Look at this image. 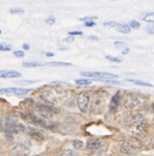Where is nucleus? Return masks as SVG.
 <instances>
[{
	"label": "nucleus",
	"instance_id": "nucleus-1",
	"mask_svg": "<svg viewBox=\"0 0 154 156\" xmlns=\"http://www.w3.org/2000/svg\"><path fill=\"white\" fill-rule=\"evenodd\" d=\"M65 91L55 89V87H50L42 91L40 93V99L43 100L46 104H55L59 102L65 96Z\"/></svg>",
	"mask_w": 154,
	"mask_h": 156
},
{
	"label": "nucleus",
	"instance_id": "nucleus-2",
	"mask_svg": "<svg viewBox=\"0 0 154 156\" xmlns=\"http://www.w3.org/2000/svg\"><path fill=\"white\" fill-rule=\"evenodd\" d=\"M145 104V98L139 93H129L126 96L125 106L129 110H139Z\"/></svg>",
	"mask_w": 154,
	"mask_h": 156
},
{
	"label": "nucleus",
	"instance_id": "nucleus-3",
	"mask_svg": "<svg viewBox=\"0 0 154 156\" xmlns=\"http://www.w3.org/2000/svg\"><path fill=\"white\" fill-rule=\"evenodd\" d=\"M35 108V114L42 119H50L55 113H57V110L53 108L51 104H38L34 106Z\"/></svg>",
	"mask_w": 154,
	"mask_h": 156
},
{
	"label": "nucleus",
	"instance_id": "nucleus-4",
	"mask_svg": "<svg viewBox=\"0 0 154 156\" xmlns=\"http://www.w3.org/2000/svg\"><path fill=\"white\" fill-rule=\"evenodd\" d=\"M89 102H90V93L88 91H83L77 96V105L83 113H87Z\"/></svg>",
	"mask_w": 154,
	"mask_h": 156
},
{
	"label": "nucleus",
	"instance_id": "nucleus-5",
	"mask_svg": "<svg viewBox=\"0 0 154 156\" xmlns=\"http://www.w3.org/2000/svg\"><path fill=\"white\" fill-rule=\"evenodd\" d=\"M82 75L83 76H87V78L97 79V80H105V81H110V80L118 79V75L117 74L106 72H82Z\"/></svg>",
	"mask_w": 154,
	"mask_h": 156
},
{
	"label": "nucleus",
	"instance_id": "nucleus-6",
	"mask_svg": "<svg viewBox=\"0 0 154 156\" xmlns=\"http://www.w3.org/2000/svg\"><path fill=\"white\" fill-rule=\"evenodd\" d=\"M31 89H24V87H3L0 89V94H13V95L23 96L31 92Z\"/></svg>",
	"mask_w": 154,
	"mask_h": 156
},
{
	"label": "nucleus",
	"instance_id": "nucleus-7",
	"mask_svg": "<svg viewBox=\"0 0 154 156\" xmlns=\"http://www.w3.org/2000/svg\"><path fill=\"white\" fill-rule=\"evenodd\" d=\"M7 132L9 133H20L25 132V126L15 122V121H8L6 124Z\"/></svg>",
	"mask_w": 154,
	"mask_h": 156
},
{
	"label": "nucleus",
	"instance_id": "nucleus-8",
	"mask_svg": "<svg viewBox=\"0 0 154 156\" xmlns=\"http://www.w3.org/2000/svg\"><path fill=\"white\" fill-rule=\"evenodd\" d=\"M143 120V114L142 113H134V114L130 115L129 117L123 120V124L127 126H132L139 124L141 121Z\"/></svg>",
	"mask_w": 154,
	"mask_h": 156
},
{
	"label": "nucleus",
	"instance_id": "nucleus-9",
	"mask_svg": "<svg viewBox=\"0 0 154 156\" xmlns=\"http://www.w3.org/2000/svg\"><path fill=\"white\" fill-rule=\"evenodd\" d=\"M148 129H149V124L146 122H140L139 124H136V129L133 131V135L136 137H139V136H143L145 133L148 132Z\"/></svg>",
	"mask_w": 154,
	"mask_h": 156
},
{
	"label": "nucleus",
	"instance_id": "nucleus-10",
	"mask_svg": "<svg viewBox=\"0 0 154 156\" xmlns=\"http://www.w3.org/2000/svg\"><path fill=\"white\" fill-rule=\"evenodd\" d=\"M20 76L21 73L15 70H0V79H17Z\"/></svg>",
	"mask_w": 154,
	"mask_h": 156
},
{
	"label": "nucleus",
	"instance_id": "nucleus-11",
	"mask_svg": "<svg viewBox=\"0 0 154 156\" xmlns=\"http://www.w3.org/2000/svg\"><path fill=\"white\" fill-rule=\"evenodd\" d=\"M120 100H121V94H120V92H117L112 96V99H111L109 104V111L111 113H115L117 111V108H118L119 104H120Z\"/></svg>",
	"mask_w": 154,
	"mask_h": 156
},
{
	"label": "nucleus",
	"instance_id": "nucleus-12",
	"mask_svg": "<svg viewBox=\"0 0 154 156\" xmlns=\"http://www.w3.org/2000/svg\"><path fill=\"white\" fill-rule=\"evenodd\" d=\"M25 132H28L30 136L36 141H43L44 140V135H43V133L38 131V129H27L25 127Z\"/></svg>",
	"mask_w": 154,
	"mask_h": 156
},
{
	"label": "nucleus",
	"instance_id": "nucleus-13",
	"mask_svg": "<svg viewBox=\"0 0 154 156\" xmlns=\"http://www.w3.org/2000/svg\"><path fill=\"white\" fill-rule=\"evenodd\" d=\"M102 146V142L100 140H90V141L87 143V148L92 151H96L98 148H100Z\"/></svg>",
	"mask_w": 154,
	"mask_h": 156
},
{
	"label": "nucleus",
	"instance_id": "nucleus-14",
	"mask_svg": "<svg viewBox=\"0 0 154 156\" xmlns=\"http://www.w3.org/2000/svg\"><path fill=\"white\" fill-rule=\"evenodd\" d=\"M104 103V96L101 95L100 93H97L95 95V99H94V102H92V108L94 110H99L101 108V105Z\"/></svg>",
	"mask_w": 154,
	"mask_h": 156
},
{
	"label": "nucleus",
	"instance_id": "nucleus-15",
	"mask_svg": "<svg viewBox=\"0 0 154 156\" xmlns=\"http://www.w3.org/2000/svg\"><path fill=\"white\" fill-rule=\"evenodd\" d=\"M121 152L125 154H129V155H133V154L136 153V150L133 148L130 144H128L127 142H125V143L121 145Z\"/></svg>",
	"mask_w": 154,
	"mask_h": 156
},
{
	"label": "nucleus",
	"instance_id": "nucleus-16",
	"mask_svg": "<svg viewBox=\"0 0 154 156\" xmlns=\"http://www.w3.org/2000/svg\"><path fill=\"white\" fill-rule=\"evenodd\" d=\"M126 142H127L128 144H130L131 146L133 147V148H136V150H140V148H142V146H143V144L141 143V141H140V140H138L136 136L129 138V140H128V141H126Z\"/></svg>",
	"mask_w": 154,
	"mask_h": 156
},
{
	"label": "nucleus",
	"instance_id": "nucleus-17",
	"mask_svg": "<svg viewBox=\"0 0 154 156\" xmlns=\"http://www.w3.org/2000/svg\"><path fill=\"white\" fill-rule=\"evenodd\" d=\"M117 30L119 31V32L121 33H129L131 30V28L129 24H120L118 23V26H117Z\"/></svg>",
	"mask_w": 154,
	"mask_h": 156
},
{
	"label": "nucleus",
	"instance_id": "nucleus-18",
	"mask_svg": "<svg viewBox=\"0 0 154 156\" xmlns=\"http://www.w3.org/2000/svg\"><path fill=\"white\" fill-rule=\"evenodd\" d=\"M128 81L129 82H132L134 84H138V85H141V87H152L153 85L150 83H146V82H143V81H140V80H133V79H128Z\"/></svg>",
	"mask_w": 154,
	"mask_h": 156
},
{
	"label": "nucleus",
	"instance_id": "nucleus-19",
	"mask_svg": "<svg viewBox=\"0 0 154 156\" xmlns=\"http://www.w3.org/2000/svg\"><path fill=\"white\" fill-rule=\"evenodd\" d=\"M46 66H71L72 63H68V62H49V63H46Z\"/></svg>",
	"mask_w": 154,
	"mask_h": 156
},
{
	"label": "nucleus",
	"instance_id": "nucleus-20",
	"mask_svg": "<svg viewBox=\"0 0 154 156\" xmlns=\"http://www.w3.org/2000/svg\"><path fill=\"white\" fill-rule=\"evenodd\" d=\"M22 66L24 68H36V66H42L43 64H41V63L38 62H23Z\"/></svg>",
	"mask_w": 154,
	"mask_h": 156
},
{
	"label": "nucleus",
	"instance_id": "nucleus-21",
	"mask_svg": "<svg viewBox=\"0 0 154 156\" xmlns=\"http://www.w3.org/2000/svg\"><path fill=\"white\" fill-rule=\"evenodd\" d=\"M142 19L146 22H153L154 23V12H150V13H146L144 17H142Z\"/></svg>",
	"mask_w": 154,
	"mask_h": 156
},
{
	"label": "nucleus",
	"instance_id": "nucleus-22",
	"mask_svg": "<svg viewBox=\"0 0 154 156\" xmlns=\"http://www.w3.org/2000/svg\"><path fill=\"white\" fill-rule=\"evenodd\" d=\"M76 84H79V85H88V84L92 83V80H89V79H77Z\"/></svg>",
	"mask_w": 154,
	"mask_h": 156
},
{
	"label": "nucleus",
	"instance_id": "nucleus-23",
	"mask_svg": "<svg viewBox=\"0 0 154 156\" xmlns=\"http://www.w3.org/2000/svg\"><path fill=\"white\" fill-rule=\"evenodd\" d=\"M55 17H53V16H50V17H48V18L45 19V23L48 24V26H53L54 23H55Z\"/></svg>",
	"mask_w": 154,
	"mask_h": 156
},
{
	"label": "nucleus",
	"instance_id": "nucleus-24",
	"mask_svg": "<svg viewBox=\"0 0 154 156\" xmlns=\"http://www.w3.org/2000/svg\"><path fill=\"white\" fill-rule=\"evenodd\" d=\"M129 26H130L131 29H134V30H138V29L140 28V23L138 22V21H136V20L131 21L130 23H129Z\"/></svg>",
	"mask_w": 154,
	"mask_h": 156
},
{
	"label": "nucleus",
	"instance_id": "nucleus-25",
	"mask_svg": "<svg viewBox=\"0 0 154 156\" xmlns=\"http://www.w3.org/2000/svg\"><path fill=\"white\" fill-rule=\"evenodd\" d=\"M106 59L107 60H109V61H111V62H121V59L120 58H118V57H112V55H106Z\"/></svg>",
	"mask_w": 154,
	"mask_h": 156
},
{
	"label": "nucleus",
	"instance_id": "nucleus-26",
	"mask_svg": "<svg viewBox=\"0 0 154 156\" xmlns=\"http://www.w3.org/2000/svg\"><path fill=\"white\" fill-rule=\"evenodd\" d=\"M11 50V45L9 44H5V43H0V51H10Z\"/></svg>",
	"mask_w": 154,
	"mask_h": 156
},
{
	"label": "nucleus",
	"instance_id": "nucleus-27",
	"mask_svg": "<svg viewBox=\"0 0 154 156\" xmlns=\"http://www.w3.org/2000/svg\"><path fill=\"white\" fill-rule=\"evenodd\" d=\"M72 143H73V146H74L75 148H80V147H83V142L79 141V140H74Z\"/></svg>",
	"mask_w": 154,
	"mask_h": 156
},
{
	"label": "nucleus",
	"instance_id": "nucleus-28",
	"mask_svg": "<svg viewBox=\"0 0 154 156\" xmlns=\"http://www.w3.org/2000/svg\"><path fill=\"white\" fill-rule=\"evenodd\" d=\"M104 26L105 27H109V28H117L118 23L115 22V21H109V22H105Z\"/></svg>",
	"mask_w": 154,
	"mask_h": 156
},
{
	"label": "nucleus",
	"instance_id": "nucleus-29",
	"mask_svg": "<svg viewBox=\"0 0 154 156\" xmlns=\"http://www.w3.org/2000/svg\"><path fill=\"white\" fill-rule=\"evenodd\" d=\"M10 12L11 13H23L24 10L22 8H12V9H10Z\"/></svg>",
	"mask_w": 154,
	"mask_h": 156
},
{
	"label": "nucleus",
	"instance_id": "nucleus-30",
	"mask_svg": "<svg viewBox=\"0 0 154 156\" xmlns=\"http://www.w3.org/2000/svg\"><path fill=\"white\" fill-rule=\"evenodd\" d=\"M13 55H15V57H18V58H23L24 52L21 51V50H17V51L13 52Z\"/></svg>",
	"mask_w": 154,
	"mask_h": 156
},
{
	"label": "nucleus",
	"instance_id": "nucleus-31",
	"mask_svg": "<svg viewBox=\"0 0 154 156\" xmlns=\"http://www.w3.org/2000/svg\"><path fill=\"white\" fill-rule=\"evenodd\" d=\"M82 34H83V32H82V31H69V32H68V36H71V37L82 36Z\"/></svg>",
	"mask_w": 154,
	"mask_h": 156
},
{
	"label": "nucleus",
	"instance_id": "nucleus-32",
	"mask_svg": "<svg viewBox=\"0 0 154 156\" xmlns=\"http://www.w3.org/2000/svg\"><path fill=\"white\" fill-rule=\"evenodd\" d=\"M113 45H115L116 48H125L126 47V44L123 42H119V41H116L115 43H113Z\"/></svg>",
	"mask_w": 154,
	"mask_h": 156
},
{
	"label": "nucleus",
	"instance_id": "nucleus-33",
	"mask_svg": "<svg viewBox=\"0 0 154 156\" xmlns=\"http://www.w3.org/2000/svg\"><path fill=\"white\" fill-rule=\"evenodd\" d=\"M94 26H96V23L92 20H88L85 22V27H94Z\"/></svg>",
	"mask_w": 154,
	"mask_h": 156
},
{
	"label": "nucleus",
	"instance_id": "nucleus-34",
	"mask_svg": "<svg viewBox=\"0 0 154 156\" xmlns=\"http://www.w3.org/2000/svg\"><path fill=\"white\" fill-rule=\"evenodd\" d=\"M146 31H148L149 33H151V34H154V26H151V27H149L148 29H146Z\"/></svg>",
	"mask_w": 154,
	"mask_h": 156
},
{
	"label": "nucleus",
	"instance_id": "nucleus-35",
	"mask_svg": "<svg viewBox=\"0 0 154 156\" xmlns=\"http://www.w3.org/2000/svg\"><path fill=\"white\" fill-rule=\"evenodd\" d=\"M90 156H107V155H106V153H104V152H100V153H94Z\"/></svg>",
	"mask_w": 154,
	"mask_h": 156
},
{
	"label": "nucleus",
	"instance_id": "nucleus-36",
	"mask_svg": "<svg viewBox=\"0 0 154 156\" xmlns=\"http://www.w3.org/2000/svg\"><path fill=\"white\" fill-rule=\"evenodd\" d=\"M64 41H66V42H73V41H74V38L69 36V38H66V39H64Z\"/></svg>",
	"mask_w": 154,
	"mask_h": 156
},
{
	"label": "nucleus",
	"instance_id": "nucleus-37",
	"mask_svg": "<svg viewBox=\"0 0 154 156\" xmlns=\"http://www.w3.org/2000/svg\"><path fill=\"white\" fill-rule=\"evenodd\" d=\"M122 53H123V54L129 53V48H125V49H123V50H122Z\"/></svg>",
	"mask_w": 154,
	"mask_h": 156
},
{
	"label": "nucleus",
	"instance_id": "nucleus-38",
	"mask_svg": "<svg viewBox=\"0 0 154 156\" xmlns=\"http://www.w3.org/2000/svg\"><path fill=\"white\" fill-rule=\"evenodd\" d=\"M19 83H24V84H31L33 83V81H20Z\"/></svg>",
	"mask_w": 154,
	"mask_h": 156
},
{
	"label": "nucleus",
	"instance_id": "nucleus-39",
	"mask_svg": "<svg viewBox=\"0 0 154 156\" xmlns=\"http://www.w3.org/2000/svg\"><path fill=\"white\" fill-rule=\"evenodd\" d=\"M45 55H46V57H53L54 53H52V52H46V53H45Z\"/></svg>",
	"mask_w": 154,
	"mask_h": 156
},
{
	"label": "nucleus",
	"instance_id": "nucleus-40",
	"mask_svg": "<svg viewBox=\"0 0 154 156\" xmlns=\"http://www.w3.org/2000/svg\"><path fill=\"white\" fill-rule=\"evenodd\" d=\"M23 49L28 50V49H30V45H29V44H27V43H24V44H23Z\"/></svg>",
	"mask_w": 154,
	"mask_h": 156
},
{
	"label": "nucleus",
	"instance_id": "nucleus-41",
	"mask_svg": "<svg viewBox=\"0 0 154 156\" xmlns=\"http://www.w3.org/2000/svg\"><path fill=\"white\" fill-rule=\"evenodd\" d=\"M2 126H3V123H2V120L0 119V129H2Z\"/></svg>",
	"mask_w": 154,
	"mask_h": 156
},
{
	"label": "nucleus",
	"instance_id": "nucleus-42",
	"mask_svg": "<svg viewBox=\"0 0 154 156\" xmlns=\"http://www.w3.org/2000/svg\"><path fill=\"white\" fill-rule=\"evenodd\" d=\"M89 39L90 40H98V38H96V37H89Z\"/></svg>",
	"mask_w": 154,
	"mask_h": 156
},
{
	"label": "nucleus",
	"instance_id": "nucleus-43",
	"mask_svg": "<svg viewBox=\"0 0 154 156\" xmlns=\"http://www.w3.org/2000/svg\"><path fill=\"white\" fill-rule=\"evenodd\" d=\"M0 33H1V30H0Z\"/></svg>",
	"mask_w": 154,
	"mask_h": 156
},
{
	"label": "nucleus",
	"instance_id": "nucleus-44",
	"mask_svg": "<svg viewBox=\"0 0 154 156\" xmlns=\"http://www.w3.org/2000/svg\"><path fill=\"white\" fill-rule=\"evenodd\" d=\"M0 52H1V51H0Z\"/></svg>",
	"mask_w": 154,
	"mask_h": 156
}]
</instances>
